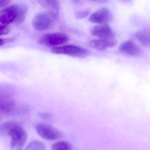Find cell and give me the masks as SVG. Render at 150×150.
Listing matches in <instances>:
<instances>
[{"label":"cell","mask_w":150,"mask_h":150,"mask_svg":"<svg viewBox=\"0 0 150 150\" xmlns=\"http://www.w3.org/2000/svg\"><path fill=\"white\" fill-rule=\"evenodd\" d=\"M11 1L8 0H0V8L6 6Z\"/></svg>","instance_id":"22"},{"label":"cell","mask_w":150,"mask_h":150,"mask_svg":"<svg viewBox=\"0 0 150 150\" xmlns=\"http://www.w3.org/2000/svg\"><path fill=\"white\" fill-rule=\"evenodd\" d=\"M8 134L11 137V150H22L28 140V134L26 130L18 125L12 128Z\"/></svg>","instance_id":"1"},{"label":"cell","mask_w":150,"mask_h":150,"mask_svg":"<svg viewBox=\"0 0 150 150\" xmlns=\"http://www.w3.org/2000/svg\"><path fill=\"white\" fill-rule=\"evenodd\" d=\"M119 50L121 53L127 56L137 57L142 53L141 49L134 42L125 41L120 45Z\"/></svg>","instance_id":"10"},{"label":"cell","mask_w":150,"mask_h":150,"mask_svg":"<svg viewBox=\"0 0 150 150\" xmlns=\"http://www.w3.org/2000/svg\"><path fill=\"white\" fill-rule=\"evenodd\" d=\"M19 124L18 123L14 122H8L0 124V133L5 132L8 133L12 128Z\"/></svg>","instance_id":"17"},{"label":"cell","mask_w":150,"mask_h":150,"mask_svg":"<svg viewBox=\"0 0 150 150\" xmlns=\"http://www.w3.org/2000/svg\"><path fill=\"white\" fill-rule=\"evenodd\" d=\"M91 33L94 36L99 38H115L114 31L108 24H100L95 26L91 29Z\"/></svg>","instance_id":"9"},{"label":"cell","mask_w":150,"mask_h":150,"mask_svg":"<svg viewBox=\"0 0 150 150\" xmlns=\"http://www.w3.org/2000/svg\"><path fill=\"white\" fill-rule=\"evenodd\" d=\"M52 150H72L71 145L67 141H58L52 145Z\"/></svg>","instance_id":"16"},{"label":"cell","mask_w":150,"mask_h":150,"mask_svg":"<svg viewBox=\"0 0 150 150\" xmlns=\"http://www.w3.org/2000/svg\"><path fill=\"white\" fill-rule=\"evenodd\" d=\"M17 15L16 5L8 7L0 11V23L6 26L15 22Z\"/></svg>","instance_id":"8"},{"label":"cell","mask_w":150,"mask_h":150,"mask_svg":"<svg viewBox=\"0 0 150 150\" xmlns=\"http://www.w3.org/2000/svg\"><path fill=\"white\" fill-rule=\"evenodd\" d=\"M36 130L38 135L46 140H56L60 138L62 136V133L59 130L45 124L37 125L36 126Z\"/></svg>","instance_id":"5"},{"label":"cell","mask_w":150,"mask_h":150,"mask_svg":"<svg viewBox=\"0 0 150 150\" xmlns=\"http://www.w3.org/2000/svg\"><path fill=\"white\" fill-rule=\"evenodd\" d=\"M13 93L6 88L0 86V100L6 98H12Z\"/></svg>","instance_id":"18"},{"label":"cell","mask_w":150,"mask_h":150,"mask_svg":"<svg viewBox=\"0 0 150 150\" xmlns=\"http://www.w3.org/2000/svg\"><path fill=\"white\" fill-rule=\"evenodd\" d=\"M7 42V41L6 39H2V38H0V46L3 45Z\"/></svg>","instance_id":"23"},{"label":"cell","mask_w":150,"mask_h":150,"mask_svg":"<svg viewBox=\"0 0 150 150\" xmlns=\"http://www.w3.org/2000/svg\"><path fill=\"white\" fill-rule=\"evenodd\" d=\"M18 108L13 97L0 100V121L10 115L18 114Z\"/></svg>","instance_id":"6"},{"label":"cell","mask_w":150,"mask_h":150,"mask_svg":"<svg viewBox=\"0 0 150 150\" xmlns=\"http://www.w3.org/2000/svg\"><path fill=\"white\" fill-rule=\"evenodd\" d=\"M24 150H46V149L42 142L35 140L30 142Z\"/></svg>","instance_id":"15"},{"label":"cell","mask_w":150,"mask_h":150,"mask_svg":"<svg viewBox=\"0 0 150 150\" xmlns=\"http://www.w3.org/2000/svg\"><path fill=\"white\" fill-rule=\"evenodd\" d=\"M38 2L47 10V12L59 17L60 10L59 1L54 0H40L38 1Z\"/></svg>","instance_id":"12"},{"label":"cell","mask_w":150,"mask_h":150,"mask_svg":"<svg viewBox=\"0 0 150 150\" xmlns=\"http://www.w3.org/2000/svg\"><path fill=\"white\" fill-rule=\"evenodd\" d=\"M59 17L48 12L38 14L33 19L32 24L35 29L42 31L49 29L54 24Z\"/></svg>","instance_id":"2"},{"label":"cell","mask_w":150,"mask_h":150,"mask_svg":"<svg viewBox=\"0 0 150 150\" xmlns=\"http://www.w3.org/2000/svg\"><path fill=\"white\" fill-rule=\"evenodd\" d=\"M9 32V30L5 25L0 24V36L7 35Z\"/></svg>","instance_id":"21"},{"label":"cell","mask_w":150,"mask_h":150,"mask_svg":"<svg viewBox=\"0 0 150 150\" xmlns=\"http://www.w3.org/2000/svg\"><path fill=\"white\" fill-rule=\"evenodd\" d=\"M69 40L68 36L64 33H49L41 37L38 43L41 45L55 48L66 43Z\"/></svg>","instance_id":"4"},{"label":"cell","mask_w":150,"mask_h":150,"mask_svg":"<svg viewBox=\"0 0 150 150\" xmlns=\"http://www.w3.org/2000/svg\"><path fill=\"white\" fill-rule=\"evenodd\" d=\"M17 8V15L15 23L17 24L22 23L25 20L28 11V7L23 4H16Z\"/></svg>","instance_id":"14"},{"label":"cell","mask_w":150,"mask_h":150,"mask_svg":"<svg viewBox=\"0 0 150 150\" xmlns=\"http://www.w3.org/2000/svg\"><path fill=\"white\" fill-rule=\"evenodd\" d=\"M52 51L55 54H62L79 58L85 57L90 54V52L86 49L73 45L55 47L52 48Z\"/></svg>","instance_id":"3"},{"label":"cell","mask_w":150,"mask_h":150,"mask_svg":"<svg viewBox=\"0 0 150 150\" xmlns=\"http://www.w3.org/2000/svg\"><path fill=\"white\" fill-rule=\"evenodd\" d=\"M89 13H90L89 11L87 10L79 11V12H77L75 14V16L77 19H83L88 16Z\"/></svg>","instance_id":"20"},{"label":"cell","mask_w":150,"mask_h":150,"mask_svg":"<svg viewBox=\"0 0 150 150\" xmlns=\"http://www.w3.org/2000/svg\"><path fill=\"white\" fill-rule=\"evenodd\" d=\"M117 41L115 38H99L93 40L90 43L91 48L99 51H103L116 45Z\"/></svg>","instance_id":"11"},{"label":"cell","mask_w":150,"mask_h":150,"mask_svg":"<svg viewBox=\"0 0 150 150\" xmlns=\"http://www.w3.org/2000/svg\"><path fill=\"white\" fill-rule=\"evenodd\" d=\"M38 115L41 119L47 120V121L51 120V119H52V117H53L52 114L50 112H47V111H42V112H38Z\"/></svg>","instance_id":"19"},{"label":"cell","mask_w":150,"mask_h":150,"mask_svg":"<svg viewBox=\"0 0 150 150\" xmlns=\"http://www.w3.org/2000/svg\"><path fill=\"white\" fill-rule=\"evenodd\" d=\"M113 16L110 11L106 8H100L91 15L89 21L93 23L107 24L112 21Z\"/></svg>","instance_id":"7"},{"label":"cell","mask_w":150,"mask_h":150,"mask_svg":"<svg viewBox=\"0 0 150 150\" xmlns=\"http://www.w3.org/2000/svg\"><path fill=\"white\" fill-rule=\"evenodd\" d=\"M137 40L144 46L148 47L150 45V31L147 29L141 30L135 34Z\"/></svg>","instance_id":"13"}]
</instances>
